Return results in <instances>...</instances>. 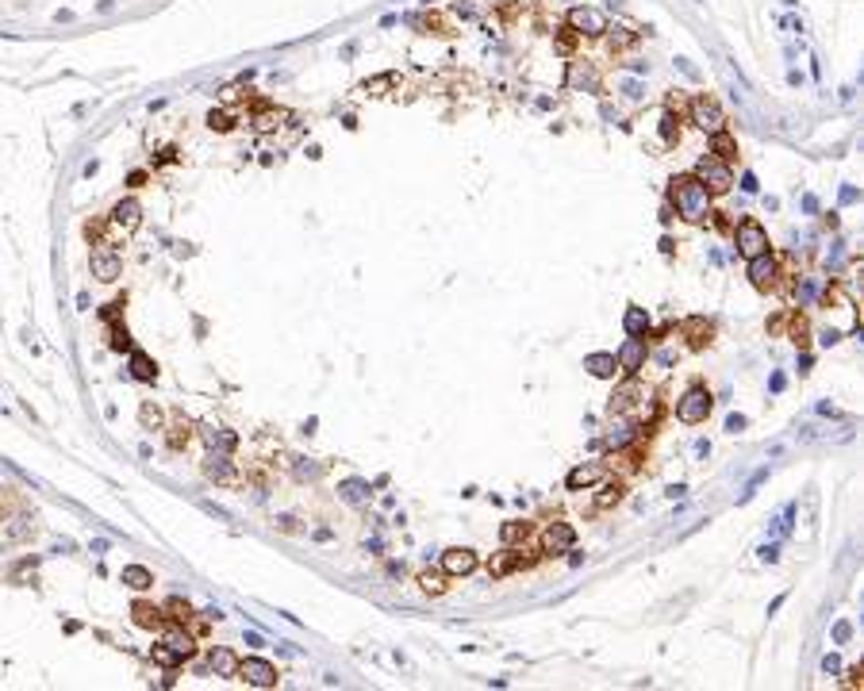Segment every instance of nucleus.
<instances>
[{"mask_svg":"<svg viewBox=\"0 0 864 691\" xmlns=\"http://www.w3.org/2000/svg\"><path fill=\"white\" fill-rule=\"evenodd\" d=\"M669 196H672V204H676V212L684 215V219H691V223H699L707 215V207H711V192L696 181V173L672 177Z\"/></svg>","mask_w":864,"mask_h":691,"instance_id":"nucleus-1","label":"nucleus"},{"mask_svg":"<svg viewBox=\"0 0 864 691\" xmlns=\"http://www.w3.org/2000/svg\"><path fill=\"white\" fill-rule=\"evenodd\" d=\"M89 269H92V277H97L100 285H112V281H119V273H123V258H119V250H116V246H108V242L92 246Z\"/></svg>","mask_w":864,"mask_h":691,"instance_id":"nucleus-2","label":"nucleus"},{"mask_svg":"<svg viewBox=\"0 0 864 691\" xmlns=\"http://www.w3.org/2000/svg\"><path fill=\"white\" fill-rule=\"evenodd\" d=\"M707 415H711V392L707 388H688V392L676 400V419L688 423V427L707 423Z\"/></svg>","mask_w":864,"mask_h":691,"instance_id":"nucleus-3","label":"nucleus"},{"mask_svg":"<svg viewBox=\"0 0 864 691\" xmlns=\"http://www.w3.org/2000/svg\"><path fill=\"white\" fill-rule=\"evenodd\" d=\"M734 242H738V254H742L745 261L757 258V254H768V231L757 219H742V223H738Z\"/></svg>","mask_w":864,"mask_h":691,"instance_id":"nucleus-4","label":"nucleus"},{"mask_svg":"<svg viewBox=\"0 0 864 691\" xmlns=\"http://www.w3.org/2000/svg\"><path fill=\"white\" fill-rule=\"evenodd\" d=\"M239 680L242 684H250V687H258V691L277 687V668H273L265 657H246V660H239Z\"/></svg>","mask_w":864,"mask_h":691,"instance_id":"nucleus-5","label":"nucleus"},{"mask_svg":"<svg viewBox=\"0 0 864 691\" xmlns=\"http://www.w3.org/2000/svg\"><path fill=\"white\" fill-rule=\"evenodd\" d=\"M696 181L707 188V192H726L730 185H734V177H730V165L718 162V158H703V162L696 165Z\"/></svg>","mask_w":864,"mask_h":691,"instance_id":"nucleus-6","label":"nucleus"},{"mask_svg":"<svg viewBox=\"0 0 864 691\" xmlns=\"http://www.w3.org/2000/svg\"><path fill=\"white\" fill-rule=\"evenodd\" d=\"M139 227H142V204L139 200H131V196H127V200H119L116 207H112V231H116V234L131 239Z\"/></svg>","mask_w":864,"mask_h":691,"instance_id":"nucleus-7","label":"nucleus"},{"mask_svg":"<svg viewBox=\"0 0 864 691\" xmlns=\"http://www.w3.org/2000/svg\"><path fill=\"white\" fill-rule=\"evenodd\" d=\"M691 123H696L699 131H707V135H718V131H723V123H726V116H723V108H718L715 100L696 97V100H691Z\"/></svg>","mask_w":864,"mask_h":691,"instance_id":"nucleus-8","label":"nucleus"},{"mask_svg":"<svg viewBox=\"0 0 864 691\" xmlns=\"http://www.w3.org/2000/svg\"><path fill=\"white\" fill-rule=\"evenodd\" d=\"M568 27H573L576 35H603L607 16L600 8H573V12H568Z\"/></svg>","mask_w":864,"mask_h":691,"instance_id":"nucleus-9","label":"nucleus"},{"mask_svg":"<svg viewBox=\"0 0 864 691\" xmlns=\"http://www.w3.org/2000/svg\"><path fill=\"white\" fill-rule=\"evenodd\" d=\"M472 569H477V553H472V549L453 545V549H446L442 553V572L446 576H469Z\"/></svg>","mask_w":864,"mask_h":691,"instance_id":"nucleus-10","label":"nucleus"},{"mask_svg":"<svg viewBox=\"0 0 864 691\" xmlns=\"http://www.w3.org/2000/svg\"><path fill=\"white\" fill-rule=\"evenodd\" d=\"M204 477H207V480H215V484H234V465H231V457H227V453H220V450H212V453H207V461H204Z\"/></svg>","mask_w":864,"mask_h":691,"instance_id":"nucleus-11","label":"nucleus"},{"mask_svg":"<svg viewBox=\"0 0 864 691\" xmlns=\"http://www.w3.org/2000/svg\"><path fill=\"white\" fill-rule=\"evenodd\" d=\"M745 277L753 281L757 288H768L776 281V258H772V254H757V258H749Z\"/></svg>","mask_w":864,"mask_h":691,"instance_id":"nucleus-12","label":"nucleus"},{"mask_svg":"<svg viewBox=\"0 0 864 691\" xmlns=\"http://www.w3.org/2000/svg\"><path fill=\"white\" fill-rule=\"evenodd\" d=\"M542 545L549 549V553H565V549H573V545H576V530L568 526V523H554V526H546Z\"/></svg>","mask_w":864,"mask_h":691,"instance_id":"nucleus-13","label":"nucleus"},{"mask_svg":"<svg viewBox=\"0 0 864 691\" xmlns=\"http://www.w3.org/2000/svg\"><path fill=\"white\" fill-rule=\"evenodd\" d=\"M615 361H619V369H626V373H638L645 365V338H626L622 349L615 354Z\"/></svg>","mask_w":864,"mask_h":691,"instance_id":"nucleus-14","label":"nucleus"},{"mask_svg":"<svg viewBox=\"0 0 864 691\" xmlns=\"http://www.w3.org/2000/svg\"><path fill=\"white\" fill-rule=\"evenodd\" d=\"M207 668H212L215 676L231 680V676H239V657H234L231 649H212L207 653Z\"/></svg>","mask_w":864,"mask_h":691,"instance_id":"nucleus-15","label":"nucleus"},{"mask_svg":"<svg viewBox=\"0 0 864 691\" xmlns=\"http://www.w3.org/2000/svg\"><path fill=\"white\" fill-rule=\"evenodd\" d=\"M600 477H603V465L588 461V465H576L573 472H568V477H565V484H568V491H580V488H588V484H595Z\"/></svg>","mask_w":864,"mask_h":691,"instance_id":"nucleus-16","label":"nucleus"},{"mask_svg":"<svg viewBox=\"0 0 864 691\" xmlns=\"http://www.w3.org/2000/svg\"><path fill=\"white\" fill-rule=\"evenodd\" d=\"M131 614H135V622H139L142 630H161V626H166V611L150 607V603H135V611H131Z\"/></svg>","mask_w":864,"mask_h":691,"instance_id":"nucleus-17","label":"nucleus"},{"mask_svg":"<svg viewBox=\"0 0 864 691\" xmlns=\"http://www.w3.org/2000/svg\"><path fill=\"white\" fill-rule=\"evenodd\" d=\"M584 369H588L592 376H600V381H607V376H615L619 361H615V354H588V357H584Z\"/></svg>","mask_w":864,"mask_h":691,"instance_id":"nucleus-18","label":"nucleus"},{"mask_svg":"<svg viewBox=\"0 0 864 691\" xmlns=\"http://www.w3.org/2000/svg\"><path fill=\"white\" fill-rule=\"evenodd\" d=\"M622 327H626V334L630 338H645V330H649V311L645 308H626Z\"/></svg>","mask_w":864,"mask_h":691,"instance_id":"nucleus-19","label":"nucleus"},{"mask_svg":"<svg viewBox=\"0 0 864 691\" xmlns=\"http://www.w3.org/2000/svg\"><path fill=\"white\" fill-rule=\"evenodd\" d=\"M638 396H642L638 381L619 384V388H615V396H611V415H615V411H626V407H634V403H638Z\"/></svg>","mask_w":864,"mask_h":691,"instance_id":"nucleus-20","label":"nucleus"},{"mask_svg":"<svg viewBox=\"0 0 864 691\" xmlns=\"http://www.w3.org/2000/svg\"><path fill=\"white\" fill-rule=\"evenodd\" d=\"M204 442L212 450H220V453H231L234 446H239V438H234L231 430H223V427H204Z\"/></svg>","mask_w":864,"mask_h":691,"instance_id":"nucleus-21","label":"nucleus"},{"mask_svg":"<svg viewBox=\"0 0 864 691\" xmlns=\"http://www.w3.org/2000/svg\"><path fill=\"white\" fill-rule=\"evenodd\" d=\"M119 580L127 584V588H135V592H146L150 584H154V572H150V569H142V565H127Z\"/></svg>","mask_w":864,"mask_h":691,"instance_id":"nucleus-22","label":"nucleus"},{"mask_svg":"<svg viewBox=\"0 0 864 691\" xmlns=\"http://www.w3.org/2000/svg\"><path fill=\"white\" fill-rule=\"evenodd\" d=\"M131 376H135V381H154V376H158V365L154 361H150V357L146 354H139V349H131Z\"/></svg>","mask_w":864,"mask_h":691,"instance_id":"nucleus-23","label":"nucleus"},{"mask_svg":"<svg viewBox=\"0 0 864 691\" xmlns=\"http://www.w3.org/2000/svg\"><path fill=\"white\" fill-rule=\"evenodd\" d=\"M711 150H715V158H718V162H734V158H738V143H734V138H730L726 135V131H718V135H711Z\"/></svg>","mask_w":864,"mask_h":691,"instance_id":"nucleus-24","label":"nucleus"},{"mask_svg":"<svg viewBox=\"0 0 864 691\" xmlns=\"http://www.w3.org/2000/svg\"><path fill=\"white\" fill-rule=\"evenodd\" d=\"M338 496L346 499V504H365V499H369V488L362 484V480H342V484H338Z\"/></svg>","mask_w":864,"mask_h":691,"instance_id":"nucleus-25","label":"nucleus"},{"mask_svg":"<svg viewBox=\"0 0 864 691\" xmlns=\"http://www.w3.org/2000/svg\"><path fill=\"white\" fill-rule=\"evenodd\" d=\"M166 646H173L181 657H193L196 641H193V633H185V630H166Z\"/></svg>","mask_w":864,"mask_h":691,"instance_id":"nucleus-26","label":"nucleus"},{"mask_svg":"<svg viewBox=\"0 0 864 691\" xmlns=\"http://www.w3.org/2000/svg\"><path fill=\"white\" fill-rule=\"evenodd\" d=\"M161 611H166V619H169V622H188V619H193V607H188L181 595L166 599V607H161Z\"/></svg>","mask_w":864,"mask_h":691,"instance_id":"nucleus-27","label":"nucleus"},{"mask_svg":"<svg viewBox=\"0 0 864 691\" xmlns=\"http://www.w3.org/2000/svg\"><path fill=\"white\" fill-rule=\"evenodd\" d=\"M284 119V111H273V108H261L254 111V131H277Z\"/></svg>","mask_w":864,"mask_h":691,"instance_id":"nucleus-28","label":"nucleus"},{"mask_svg":"<svg viewBox=\"0 0 864 691\" xmlns=\"http://www.w3.org/2000/svg\"><path fill=\"white\" fill-rule=\"evenodd\" d=\"M684 334L691 338V346H703V342H711V327L703 323V319H688V323H684Z\"/></svg>","mask_w":864,"mask_h":691,"instance_id":"nucleus-29","label":"nucleus"},{"mask_svg":"<svg viewBox=\"0 0 864 691\" xmlns=\"http://www.w3.org/2000/svg\"><path fill=\"white\" fill-rule=\"evenodd\" d=\"M419 584H423V592H426V595H442V592H446V572L426 569V572L419 576Z\"/></svg>","mask_w":864,"mask_h":691,"instance_id":"nucleus-30","label":"nucleus"},{"mask_svg":"<svg viewBox=\"0 0 864 691\" xmlns=\"http://www.w3.org/2000/svg\"><path fill=\"white\" fill-rule=\"evenodd\" d=\"M630 442H634V427H626V423H619V427L607 434V446L611 450H622V446H630Z\"/></svg>","mask_w":864,"mask_h":691,"instance_id":"nucleus-31","label":"nucleus"},{"mask_svg":"<svg viewBox=\"0 0 864 691\" xmlns=\"http://www.w3.org/2000/svg\"><path fill=\"white\" fill-rule=\"evenodd\" d=\"M154 660H158V665H166V668H173V665H181L185 657L173 646H166V641H161V646H154Z\"/></svg>","mask_w":864,"mask_h":691,"instance_id":"nucleus-32","label":"nucleus"},{"mask_svg":"<svg viewBox=\"0 0 864 691\" xmlns=\"http://www.w3.org/2000/svg\"><path fill=\"white\" fill-rule=\"evenodd\" d=\"M607 31H611V50H622V46H630L634 39H638L630 27H607Z\"/></svg>","mask_w":864,"mask_h":691,"instance_id":"nucleus-33","label":"nucleus"},{"mask_svg":"<svg viewBox=\"0 0 864 691\" xmlns=\"http://www.w3.org/2000/svg\"><path fill=\"white\" fill-rule=\"evenodd\" d=\"M35 534V526L27 523V518H12V526H8V538L12 542H23V538H31Z\"/></svg>","mask_w":864,"mask_h":691,"instance_id":"nucleus-34","label":"nucleus"},{"mask_svg":"<svg viewBox=\"0 0 864 691\" xmlns=\"http://www.w3.org/2000/svg\"><path fill=\"white\" fill-rule=\"evenodd\" d=\"M622 499V484H607L600 496H595V507H611V504H619Z\"/></svg>","mask_w":864,"mask_h":691,"instance_id":"nucleus-35","label":"nucleus"},{"mask_svg":"<svg viewBox=\"0 0 864 691\" xmlns=\"http://www.w3.org/2000/svg\"><path fill=\"white\" fill-rule=\"evenodd\" d=\"M500 538H503V545H515L519 538H526V526L523 523H507V526L500 530Z\"/></svg>","mask_w":864,"mask_h":691,"instance_id":"nucleus-36","label":"nucleus"},{"mask_svg":"<svg viewBox=\"0 0 864 691\" xmlns=\"http://www.w3.org/2000/svg\"><path fill=\"white\" fill-rule=\"evenodd\" d=\"M207 127H212V131H220V135H223V131H231V116H227V111H207Z\"/></svg>","mask_w":864,"mask_h":691,"instance_id":"nucleus-37","label":"nucleus"},{"mask_svg":"<svg viewBox=\"0 0 864 691\" xmlns=\"http://www.w3.org/2000/svg\"><path fill=\"white\" fill-rule=\"evenodd\" d=\"M112 349H119V354L127 349V354H131V334H127V327H112Z\"/></svg>","mask_w":864,"mask_h":691,"instance_id":"nucleus-38","label":"nucleus"},{"mask_svg":"<svg viewBox=\"0 0 864 691\" xmlns=\"http://www.w3.org/2000/svg\"><path fill=\"white\" fill-rule=\"evenodd\" d=\"M319 472H323V465H311V461H300V465H296V477L300 480H319Z\"/></svg>","mask_w":864,"mask_h":691,"instance_id":"nucleus-39","label":"nucleus"},{"mask_svg":"<svg viewBox=\"0 0 864 691\" xmlns=\"http://www.w3.org/2000/svg\"><path fill=\"white\" fill-rule=\"evenodd\" d=\"M573 46H576V31H573V27H565V31L561 35H557V50H573Z\"/></svg>","mask_w":864,"mask_h":691,"instance_id":"nucleus-40","label":"nucleus"},{"mask_svg":"<svg viewBox=\"0 0 864 691\" xmlns=\"http://www.w3.org/2000/svg\"><path fill=\"white\" fill-rule=\"evenodd\" d=\"M661 135H664V143H672V138H676V119H672V111H664V119H661Z\"/></svg>","mask_w":864,"mask_h":691,"instance_id":"nucleus-41","label":"nucleus"},{"mask_svg":"<svg viewBox=\"0 0 864 691\" xmlns=\"http://www.w3.org/2000/svg\"><path fill=\"white\" fill-rule=\"evenodd\" d=\"M142 423H146V427H158V423H161V411H158L154 403H142Z\"/></svg>","mask_w":864,"mask_h":691,"instance_id":"nucleus-42","label":"nucleus"},{"mask_svg":"<svg viewBox=\"0 0 864 691\" xmlns=\"http://www.w3.org/2000/svg\"><path fill=\"white\" fill-rule=\"evenodd\" d=\"M849 638H853V622H838V626H833V641H838V646H845Z\"/></svg>","mask_w":864,"mask_h":691,"instance_id":"nucleus-43","label":"nucleus"},{"mask_svg":"<svg viewBox=\"0 0 864 691\" xmlns=\"http://www.w3.org/2000/svg\"><path fill=\"white\" fill-rule=\"evenodd\" d=\"M568 81H573V85H595V73L592 70H573V73H568Z\"/></svg>","mask_w":864,"mask_h":691,"instance_id":"nucleus-44","label":"nucleus"},{"mask_svg":"<svg viewBox=\"0 0 864 691\" xmlns=\"http://www.w3.org/2000/svg\"><path fill=\"white\" fill-rule=\"evenodd\" d=\"M726 430H730V434H742V430H745V415H730V419H726Z\"/></svg>","mask_w":864,"mask_h":691,"instance_id":"nucleus-45","label":"nucleus"},{"mask_svg":"<svg viewBox=\"0 0 864 691\" xmlns=\"http://www.w3.org/2000/svg\"><path fill=\"white\" fill-rule=\"evenodd\" d=\"M277 526L284 530V534H300V526H296V518H292V515H281V518H277Z\"/></svg>","mask_w":864,"mask_h":691,"instance_id":"nucleus-46","label":"nucleus"},{"mask_svg":"<svg viewBox=\"0 0 864 691\" xmlns=\"http://www.w3.org/2000/svg\"><path fill=\"white\" fill-rule=\"evenodd\" d=\"M776 557H780V545H776V542H772V545H761V561H768V565H772Z\"/></svg>","mask_w":864,"mask_h":691,"instance_id":"nucleus-47","label":"nucleus"},{"mask_svg":"<svg viewBox=\"0 0 864 691\" xmlns=\"http://www.w3.org/2000/svg\"><path fill=\"white\" fill-rule=\"evenodd\" d=\"M838 668H841V660L833 657V653H826V657H822V672H838Z\"/></svg>","mask_w":864,"mask_h":691,"instance_id":"nucleus-48","label":"nucleus"},{"mask_svg":"<svg viewBox=\"0 0 864 691\" xmlns=\"http://www.w3.org/2000/svg\"><path fill=\"white\" fill-rule=\"evenodd\" d=\"M742 188H745V192H757L761 185H757V177H753V173H745V177H742Z\"/></svg>","mask_w":864,"mask_h":691,"instance_id":"nucleus-49","label":"nucleus"},{"mask_svg":"<svg viewBox=\"0 0 864 691\" xmlns=\"http://www.w3.org/2000/svg\"><path fill=\"white\" fill-rule=\"evenodd\" d=\"M857 200V188H841V204H853Z\"/></svg>","mask_w":864,"mask_h":691,"instance_id":"nucleus-50","label":"nucleus"},{"mask_svg":"<svg viewBox=\"0 0 864 691\" xmlns=\"http://www.w3.org/2000/svg\"><path fill=\"white\" fill-rule=\"evenodd\" d=\"M838 338H841L838 330H826V334H822V346H833V342H838Z\"/></svg>","mask_w":864,"mask_h":691,"instance_id":"nucleus-51","label":"nucleus"},{"mask_svg":"<svg viewBox=\"0 0 864 691\" xmlns=\"http://www.w3.org/2000/svg\"><path fill=\"white\" fill-rule=\"evenodd\" d=\"M803 207H806V212L814 215V212H819V200H814V196H803Z\"/></svg>","mask_w":864,"mask_h":691,"instance_id":"nucleus-52","label":"nucleus"}]
</instances>
